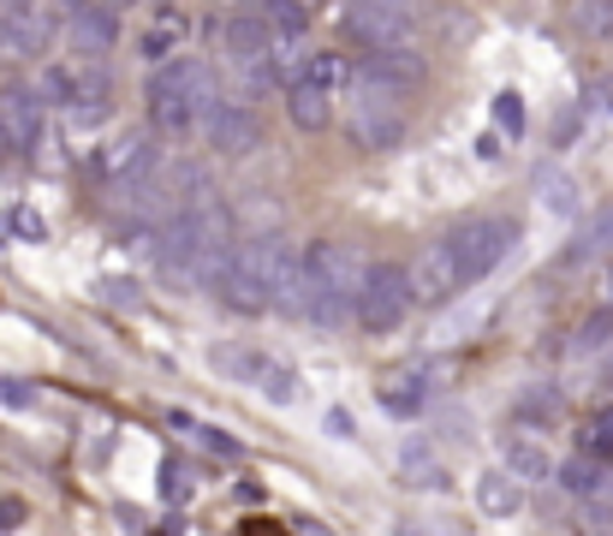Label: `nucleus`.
<instances>
[{"label": "nucleus", "instance_id": "obj_13", "mask_svg": "<svg viewBox=\"0 0 613 536\" xmlns=\"http://www.w3.org/2000/svg\"><path fill=\"white\" fill-rule=\"evenodd\" d=\"M406 281H411V299H417V304H447V299H459V292H465L447 238H435V245H424V251L411 256V263H406Z\"/></svg>", "mask_w": 613, "mask_h": 536}, {"label": "nucleus", "instance_id": "obj_31", "mask_svg": "<svg viewBox=\"0 0 613 536\" xmlns=\"http://www.w3.org/2000/svg\"><path fill=\"white\" fill-rule=\"evenodd\" d=\"M477 155H483V162H495V155H500V137L483 131V137H477Z\"/></svg>", "mask_w": 613, "mask_h": 536}, {"label": "nucleus", "instance_id": "obj_15", "mask_svg": "<svg viewBox=\"0 0 613 536\" xmlns=\"http://www.w3.org/2000/svg\"><path fill=\"white\" fill-rule=\"evenodd\" d=\"M280 96H286V119L298 131H328L334 126V96L317 90V84H286Z\"/></svg>", "mask_w": 613, "mask_h": 536}, {"label": "nucleus", "instance_id": "obj_4", "mask_svg": "<svg viewBox=\"0 0 613 536\" xmlns=\"http://www.w3.org/2000/svg\"><path fill=\"white\" fill-rule=\"evenodd\" d=\"M513 245H518V221L513 215H477V221H459V227L447 233V251H453V263H459L465 286L488 281V274L513 256Z\"/></svg>", "mask_w": 613, "mask_h": 536}, {"label": "nucleus", "instance_id": "obj_18", "mask_svg": "<svg viewBox=\"0 0 613 536\" xmlns=\"http://www.w3.org/2000/svg\"><path fill=\"white\" fill-rule=\"evenodd\" d=\"M322 7H328V0H262L256 12L269 19L274 37H304V30L322 19Z\"/></svg>", "mask_w": 613, "mask_h": 536}, {"label": "nucleus", "instance_id": "obj_33", "mask_svg": "<svg viewBox=\"0 0 613 536\" xmlns=\"http://www.w3.org/2000/svg\"><path fill=\"white\" fill-rule=\"evenodd\" d=\"M108 7H119V12H126V7H132V0H108Z\"/></svg>", "mask_w": 613, "mask_h": 536}, {"label": "nucleus", "instance_id": "obj_27", "mask_svg": "<svg viewBox=\"0 0 613 536\" xmlns=\"http://www.w3.org/2000/svg\"><path fill=\"white\" fill-rule=\"evenodd\" d=\"M25 518H30V507H25L19 495H0V536H7V530H19Z\"/></svg>", "mask_w": 613, "mask_h": 536}, {"label": "nucleus", "instance_id": "obj_17", "mask_svg": "<svg viewBox=\"0 0 613 536\" xmlns=\"http://www.w3.org/2000/svg\"><path fill=\"white\" fill-rule=\"evenodd\" d=\"M506 471H513L518 483H554V454L531 436H506Z\"/></svg>", "mask_w": 613, "mask_h": 536}, {"label": "nucleus", "instance_id": "obj_37", "mask_svg": "<svg viewBox=\"0 0 613 536\" xmlns=\"http://www.w3.org/2000/svg\"><path fill=\"white\" fill-rule=\"evenodd\" d=\"M607 108H613V84H607Z\"/></svg>", "mask_w": 613, "mask_h": 536}, {"label": "nucleus", "instance_id": "obj_16", "mask_svg": "<svg viewBox=\"0 0 613 536\" xmlns=\"http://www.w3.org/2000/svg\"><path fill=\"white\" fill-rule=\"evenodd\" d=\"M477 507H483V518H513L524 507V483L506 465H488L477 477Z\"/></svg>", "mask_w": 613, "mask_h": 536}, {"label": "nucleus", "instance_id": "obj_10", "mask_svg": "<svg viewBox=\"0 0 613 536\" xmlns=\"http://www.w3.org/2000/svg\"><path fill=\"white\" fill-rule=\"evenodd\" d=\"M203 137H208L215 155H256L262 144H269L256 101H244V96H215V108L203 114Z\"/></svg>", "mask_w": 613, "mask_h": 536}, {"label": "nucleus", "instance_id": "obj_25", "mask_svg": "<svg viewBox=\"0 0 613 536\" xmlns=\"http://www.w3.org/2000/svg\"><path fill=\"white\" fill-rule=\"evenodd\" d=\"M495 126H500L506 137L524 131V101H518V90H500V96H495Z\"/></svg>", "mask_w": 613, "mask_h": 536}, {"label": "nucleus", "instance_id": "obj_38", "mask_svg": "<svg viewBox=\"0 0 613 536\" xmlns=\"http://www.w3.org/2000/svg\"><path fill=\"white\" fill-rule=\"evenodd\" d=\"M399 536H417V530H399Z\"/></svg>", "mask_w": 613, "mask_h": 536}, {"label": "nucleus", "instance_id": "obj_30", "mask_svg": "<svg viewBox=\"0 0 613 536\" xmlns=\"http://www.w3.org/2000/svg\"><path fill=\"white\" fill-rule=\"evenodd\" d=\"M328 436H340V441H352V436H358V423H352V411H340V406H334V411H328Z\"/></svg>", "mask_w": 613, "mask_h": 536}, {"label": "nucleus", "instance_id": "obj_26", "mask_svg": "<svg viewBox=\"0 0 613 536\" xmlns=\"http://www.w3.org/2000/svg\"><path fill=\"white\" fill-rule=\"evenodd\" d=\"M7 221H12V233H19L25 245H42V238H48V221L37 209H7Z\"/></svg>", "mask_w": 613, "mask_h": 536}, {"label": "nucleus", "instance_id": "obj_35", "mask_svg": "<svg viewBox=\"0 0 613 536\" xmlns=\"http://www.w3.org/2000/svg\"><path fill=\"white\" fill-rule=\"evenodd\" d=\"M0 30H7V7H0Z\"/></svg>", "mask_w": 613, "mask_h": 536}, {"label": "nucleus", "instance_id": "obj_8", "mask_svg": "<svg viewBox=\"0 0 613 536\" xmlns=\"http://www.w3.org/2000/svg\"><path fill=\"white\" fill-rule=\"evenodd\" d=\"M60 37V7H48V0H19V7L7 12V30H0V60L12 66H37L48 48Z\"/></svg>", "mask_w": 613, "mask_h": 536}, {"label": "nucleus", "instance_id": "obj_22", "mask_svg": "<svg viewBox=\"0 0 613 536\" xmlns=\"http://www.w3.org/2000/svg\"><path fill=\"white\" fill-rule=\"evenodd\" d=\"M602 471H607V465H602V459H590V454H577V459H566V465H560V471H554V477H560V483H566V489H572V495H602V483H607Z\"/></svg>", "mask_w": 613, "mask_h": 536}, {"label": "nucleus", "instance_id": "obj_19", "mask_svg": "<svg viewBox=\"0 0 613 536\" xmlns=\"http://www.w3.org/2000/svg\"><path fill=\"white\" fill-rule=\"evenodd\" d=\"M399 477H406L411 489H441V483H447L441 477V459H435L424 441H406V454H399Z\"/></svg>", "mask_w": 613, "mask_h": 536}, {"label": "nucleus", "instance_id": "obj_3", "mask_svg": "<svg viewBox=\"0 0 613 536\" xmlns=\"http://www.w3.org/2000/svg\"><path fill=\"white\" fill-rule=\"evenodd\" d=\"M215 108V78H208V66L203 60H167V66H149V78H144V114H149V126L162 131V137H191L203 126V114Z\"/></svg>", "mask_w": 613, "mask_h": 536}, {"label": "nucleus", "instance_id": "obj_6", "mask_svg": "<svg viewBox=\"0 0 613 536\" xmlns=\"http://www.w3.org/2000/svg\"><path fill=\"white\" fill-rule=\"evenodd\" d=\"M411 281H406V263H376L370 269V281H363L358 292V310H352V322L363 328V334H393L399 322L411 316Z\"/></svg>", "mask_w": 613, "mask_h": 536}, {"label": "nucleus", "instance_id": "obj_12", "mask_svg": "<svg viewBox=\"0 0 613 536\" xmlns=\"http://www.w3.org/2000/svg\"><path fill=\"white\" fill-rule=\"evenodd\" d=\"M0 137H7L12 155H37L48 137V101L30 90V84H7L0 90Z\"/></svg>", "mask_w": 613, "mask_h": 536}, {"label": "nucleus", "instance_id": "obj_9", "mask_svg": "<svg viewBox=\"0 0 613 536\" xmlns=\"http://www.w3.org/2000/svg\"><path fill=\"white\" fill-rule=\"evenodd\" d=\"M96 173H101V185H144L162 173V144H155V126H132V131H119L101 144L96 155Z\"/></svg>", "mask_w": 613, "mask_h": 536}, {"label": "nucleus", "instance_id": "obj_2", "mask_svg": "<svg viewBox=\"0 0 613 536\" xmlns=\"http://www.w3.org/2000/svg\"><path fill=\"white\" fill-rule=\"evenodd\" d=\"M221 304L239 316H262V310H286L298 316V251L286 233H256L233 251V269L221 281Z\"/></svg>", "mask_w": 613, "mask_h": 536}, {"label": "nucleus", "instance_id": "obj_24", "mask_svg": "<svg viewBox=\"0 0 613 536\" xmlns=\"http://www.w3.org/2000/svg\"><path fill=\"white\" fill-rule=\"evenodd\" d=\"M191 489H197V477H191V465L167 459V465H162V495H167V500H191Z\"/></svg>", "mask_w": 613, "mask_h": 536}, {"label": "nucleus", "instance_id": "obj_29", "mask_svg": "<svg viewBox=\"0 0 613 536\" xmlns=\"http://www.w3.org/2000/svg\"><path fill=\"white\" fill-rule=\"evenodd\" d=\"M96 292L108 304H119V310H137V292H132V281H96Z\"/></svg>", "mask_w": 613, "mask_h": 536}, {"label": "nucleus", "instance_id": "obj_32", "mask_svg": "<svg viewBox=\"0 0 613 536\" xmlns=\"http://www.w3.org/2000/svg\"><path fill=\"white\" fill-rule=\"evenodd\" d=\"M7 238H12V221H7V215H0V245H7Z\"/></svg>", "mask_w": 613, "mask_h": 536}, {"label": "nucleus", "instance_id": "obj_5", "mask_svg": "<svg viewBox=\"0 0 613 536\" xmlns=\"http://www.w3.org/2000/svg\"><path fill=\"white\" fill-rule=\"evenodd\" d=\"M208 364H215L226 382L256 388L269 406H292L298 400V370L280 364L274 352H262V345H215V352H208Z\"/></svg>", "mask_w": 613, "mask_h": 536}, {"label": "nucleus", "instance_id": "obj_34", "mask_svg": "<svg viewBox=\"0 0 613 536\" xmlns=\"http://www.w3.org/2000/svg\"><path fill=\"white\" fill-rule=\"evenodd\" d=\"M607 299H613V269H607Z\"/></svg>", "mask_w": 613, "mask_h": 536}, {"label": "nucleus", "instance_id": "obj_21", "mask_svg": "<svg viewBox=\"0 0 613 536\" xmlns=\"http://www.w3.org/2000/svg\"><path fill=\"white\" fill-rule=\"evenodd\" d=\"M381 411H388V418H417V411H424V382H411V376H399V382H381Z\"/></svg>", "mask_w": 613, "mask_h": 536}, {"label": "nucleus", "instance_id": "obj_1", "mask_svg": "<svg viewBox=\"0 0 613 536\" xmlns=\"http://www.w3.org/2000/svg\"><path fill=\"white\" fill-rule=\"evenodd\" d=\"M370 269L376 263L358 245H346V238H310V245L298 251V316L317 322V328L352 322Z\"/></svg>", "mask_w": 613, "mask_h": 536}, {"label": "nucleus", "instance_id": "obj_7", "mask_svg": "<svg viewBox=\"0 0 613 536\" xmlns=\"http://www.w3.org/2000/svg\"><path fill=\"white\" fill-rule=\"evenodd\" d=\"M346 101H352L346 131H352V144H358L363 155L399 149V137H406V101H388V96L363 90V84H352V90H346Z\"/></svg>", "mask_w": 613, "mask_h": 536}, {"label": "nucleus", "instance_id": "obj_20", "mask_svg": "<svg viewBox=\"0 0 613 536\" xmlns=\"http://www.w3.org/2000/svg\"><path fill=\"white\" fill-rule=\"evenodd\" d=\"M577 454L613 465V406H602V411H590V418H584V429H577Z\"/></svg>", "mask_w": 613, "mask_h": 536}, {"label": "nucleus", "instance_id": "obj_23", "mask_svg": "<svg viewBox=\"0 0 613 536\" xmlns=\"http://www.w3.org/2000/svg\"><path fill=\"white\" fill-rule=\"evenodd\" d=\"M173 423H179V429H185V436L197 441V447H208L215 459H239V441L226 436V429H215V423H191V418H173Z\"/></svg>", "mask_w": 613, "mask_h": 536}, {"label": "nucleus", "instance_id": "obj_14", "mask_svg": "<svg viewBox=\"0 0 613 536\" xmlns=\"http://www.w3.org/2000/svg\"><path fill=\"white\" fill-rule=\"evenodd\" d=\"M66 42H72L78 60H101L108 48H119V7H108V0H84L72 19H66Z\"/></svg>", "mask_w": 613, "mask_h": 536}, {"label": "nucleus", "instance_id": "obj_28", "mask_svg": "<svg viewBox=\"0 0 613 536\" xmlns=\"http://www.w3.org/2000/svg\"><path fill=\"white\" fill-rule=\"evenodd\" d=\"M30 400H37V393H30L25 382H12V376H0V406H7V411H25Z\"/></svg>", "mask_w": 613, "mask_h": 536}, {"label": "nucleus", "instance_id": "obj_11", "mask_svg": "<svg viewBox=\"0 0 613 536\" xmlns=\"http://www.w3.org/2000/svg\"><path fill=\"white\" fill-rule=\"evenodd\" d=\"M191 37H197V25H191V12L179 7V0H155L144 30H137V60L167 66V60H179L191 48Z\"/></svg>", "mask_w": 613, "mask_h": 536}, {"label": "nucleus", "instance_id": "obj_36", "mask_svg": "<svg viewBox=\"0 0 613 536\" xmlns=\"http://www.w3.org/2000/svg\"><path fill=\"white\" fill-rule=\"evenodd\" d=\"M0 155H12V149H7V137H0Z\"/></svg>", "mask_w": 613, "mask_h": 536}]
</instances>
